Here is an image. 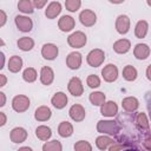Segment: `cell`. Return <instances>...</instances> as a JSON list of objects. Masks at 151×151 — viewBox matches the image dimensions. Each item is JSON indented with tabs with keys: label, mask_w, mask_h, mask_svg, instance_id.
<instances>
[{
	"label": "cell",
	"mask_w": 151,
	"mask_h": 151,
	"mask_svg": "<svg viewBox=\"0 0 151 151\" xmlns=\"http://www.w3.org/2000/svg\"><path fill=\"white\" fill-rule=\"evenodd\" d=\"M122 126L117 120H99L97 123V131L109 136H118Z\"/></svg>",
	"instance_id": "cell-1"
},
{
	"label": "cell",
	"mask_w": 151,
	"mask_h": 151,
	"mask_svg": "<svg viewBox=\"0 0 151 151\" xmlns=\"http://www.w3.org/2000/svg\"><path fill=\"white\" fill-rule=\"evenodd\" d=\"M105 60V53L100 48H94L88 52L86 57V61L91 67H98L100 66Z\"/></svg>",
	"instance_id": "cell-2"
},
{
	"label": "cell",
	"mask_w": 151,
	"mask_h": 151,
	"mask_svg": "<svg viewBox=\"0 0 151 151\" xmlns=\"http://www.w3.org/2000/svg\"><path fill=\"white\" fill-rule=\"evenodd\" d=\"M87 39H86V35L84 32L81 31H76L73 32L71 35H68L67 38V42L71 47L73 48H80V47H84L85 44H86Z\"/></svg>",
	"instance_id": "cell-3"
},
{
	"label": "cell",
	"mask_w": 151,
	"mask_h": 151,
	"mask_svg": "<svg viewBox=\"0 0 151 151\" xmlns=\"http://www.w3.org/2000/svg\"><path fill=\"white\" fill-rule=\"evenodd\" d=\"M12 107L15 112H25L28 110L29 107V99L27 96H24V94H19V96H15L12 100Z\"/></svg>",
	"instance_id": "cell-4"
},
{
	"label": "cell",
	"mask_w": 151,
	"mask_h": 151,
	"mask_svg": "<svg viewBox=\"0 0 151 151\" xmlns=\"http://www.w3.org/2000/svg\"><path fill=\"white\" fill-rule=\"evenodd\" d=\"M134 125L138 129V131L140 133H145L146 136L150 134L149 133V130H150V123H149V119L146 117V114L144 112H139L137 113L136 118H134Z\"/></svg>",
	"instance_id": "cell-5"
},
{
	"label": "cell",
	"mask_w": 151,
	"mask_h": 151,
	"mask_svg": "<svg viewBox=\"0 0 151 151\" xmlns=\"http://www.w3.org/2000/svg\"><path fill=\"white\" fill-rule=\"evenodd\" d=\"M67 88L68 92L74 96V97H80L84 92V87H83V83L80 80V78L78 77H72L67 84Z\"/></svg>",
	"instance_id": "cell-6"
},
{
	"label": "cell",
	"mask_w": 151,
	"mask_h": 151,
	"mask_svg": "<svg viewBox=\"0 0 151 151\" xmlns=\"http://www.w3.org/2000/svg\"><path fill=\"white\" fill-rule=\"evenodd\" d=\"M101 76L103 79L107 83H112L118 78V68L114 64H107L106 66H104V68L101 70Z\"/></svg>",
	"instance_id": "cell-7"
},
{
	"label": "cell",
	"mask_w": 151,
	"mask_h": 151,
	"mask_svg": "<svg viewBox=\"0 0 151 151\" xmlns=\"http://www.w3.org/2000/svg\"><path fill=\"white\" fill-rule=\"evenodd\" d=\"M79 20H80V22H81L84 26L91 27V26H93V25L96 24V21H97V15H96V13H94L93 11H91V9H84V11H81L80 14H79Z\"/></svg>",
	"instance_id": "cell-8"
},
{
	"label": "cell",
	"mask_w": 151,
	"mask_h": 151,
	"mask_svg": "<svg viewBox=\"0 0 151 151\" xmlns=\"http://www.w3.org/2000/svg\"><path fill=\"white\" fill-rule=\"evenodd\" d=\"M14 22H15V26L18 27V29L21 32H29L33 28L32 20L25 15H17L14 18Z\"/></svg>",
	"instance_id": "cell-9"
},
{
	"label": "cell",
	"mask_w": 151,
	"mask_h": 151,
	"mask_svg": "<svg viewBox=\"0 0 151 151\" xmlns=\"http://www.w3.org/2000/svg\"><path fill=\"white\" fill-rule=\"evenodd\" d=\"M116 29L119 34H126L130 29V18L125 14L118 15L116 19Z\"/></svg>",
	"instance_id": "cell-10"
},
{
	"label": "cell",
	"mask_w": 151,
	"mask_h": 151,
	"mask_svg": "<svg viewBox=\"0 0 151 151\" xmlns=\"http://www.w3.org/2000/svg\"><path fill=\"white\" fill-rule=\"evenodd\" d=\"M68 114H70L71 119L74 122H83L85 119L86 112H85V109L80 104H74L70 107Z\"/></svg>",
	"instance_id": "cell-11"
},
{
	"label": "cell",
	"mask_w": 151,
	"mask_h": 151,
	"mask_svg": "<svg viewBox=\"0 0 151 151\" xmlns=\"http://www.w3.org/2000/svg\"><path fill=\"white\" fill-rule=\"evenodd\" d=\"M59 50L54 44H45L41 47V55L47 60H54L58 57Z\"/></svg>",
	"instance_id": "cell-12"
},
{
	"label": "cell",
	"mask_w": 151,
	"mask_h": 151,
	"mask_svg": "<svg viewBox=\"0 0 151 151\" xmlns=\"http://www.w3.org/2000/svg\"><path fill=\"white\" fill-rule=\"evenodd\" d=\"M81 61H83V58L79 52H71L66 57V65L71 70H78L81 66Z\"/></svg>",
	"instance_id": "cell-13"
},
{
	"label": "cell",
	"mask_w": 151,
	"mask_h": 151,
	"mask_svg": "<svg viewBox=\"0 0 151 151\" xmlns=\"http://www.w3.org/2000/svg\"><path fill=\"white\" fill-rule=\"evenodd\" d=\"M100 113L104 117H114L118 113V105L112 100L105 101L100 106Z\"/></svg>",
	"instance_id": "cell-14"
},
{
	"label": "cell",
	"mask_w": 151,
	"mask_h": 151,
	"mask_svg": "<svg viewBox=\"0 0 151 151\" xmlns=\"http://www.w3.org/2000/svg\"><path fill=\"white\" fill-rule=\"evenodd\" d=\"M9 138L15 144L24 143L27 138V131L24 127H14L9 133Z\"/></svg>",
	"instance_id": "cell-15"
},
{
	"label": "cell",
	"mask_w": 151,
	"mask_h": 151,
	"mask_svg": "<svg viewBox=\"0 0 151 151\" xmlns=\"http://www.w3.org/2000/svg\"><path fill=\"white\" fill-rule=\"evenodd\" d=\"M74 26H76V21L70 15H63L58 21V27L63 32H70L74 28Z\"/></svg>",
	"instance_id": "cell-16"
},
{
	"label": "cell",
	"mask_w": 151,
	"mask_h": 151,
	"mask_svg": "<svg viewBox=\"0 0 151 151\" xmlns=\"http://www.w3.org/2000/svg\"><path fill=\"white\" fill-rule=\"evenodd\" d=\"M54 80V72L50 66H44L40 70V81L42 85H51Z\"/></svg>",
	"instance_id": "cell-17"
},
{
	"label": "cell",
	"mask_w": 151,
	"mask_h": 151,
	"mask_svg": "<svg viewBox=\"0 0 151 151\" xmlns=\"http://www.w3.org/2000/svg\"><path fill=\"white\" fill-rule=\"evenodd\" d=\"M61 12V5L59 1H52L47 5V8L45 9V15L47 19H54L57 18Z\"/></svg>",
	"instance_id": "cell-18"
},
{
	"label": "cell",
	"mask_w": 151,
	"mask_h": 151,
	"mask_svg": "<svg viewBox=\"0 0 151 151\" xmlns=\"http://www.w3.org/2000/svg\"><path fill=\"white\" fill-rule=\"evenodd\" d=\"M122 106L125 112H134L139 107V101L136 97H126L122 100Z\"/></svg>",
	"instance_id": "cell-19"
},
{
	"label": "cell",
	"mask_w": 151,
	"mask_h": 151,
	"mask_svg": "<svg viewBox=\"0 0 151 151\" xmlns=\"http://www.w3.org/2000/svg\"><path fill=\"white\" fill-rule=\"evenodd\" d=\"M133 55L138 60H145L150 55V47L146 44H137L133 48Z\"/></svg>",
	"instance_id": "cell-20"
},
{
	"label": "cell",
	"mask_w": 151,
	"mask_h": 151,
	"mask_svg": "<svg viewBox=\"0 0 151 151\" xmlns=\"http://www.w3.org/2000/svg\"><path fill=\"white\" fill-rule=\"evenodd\" d=\"M67 101H68L67 96H66L64 92H57V93H54V96H53L52 99H51L52 105H53L55 109H58V110L64 109V107L67 105Z\"/></svg>",
	"instance_id": "cell-21"
},
{
	"label": "cell",
	"mask_w": 151,
	"mask_h": 151,
	"mask_svg": "<svg viewBox=\"0 0 151 151\" xmlns=\"http://www.w3.org/2000/svg\"><path fill=\"white\" fill-rule=\"evenodd\" d=\"M51 116H52V111H51V109H50L48 106H46V105L39 106V107L35 110V112H34V118H35L38 122H46V120H48V119L51 118Z\"/></svg>",
	"instance_id": "cell-22"
},
{
	"label": "cell",
	"mask_w": 151,
	"mask_h": 151,
	"mask_svg": "<svg viewBox=\"0 0 151 151\" xmlns=\"http://www.w3.org/2000/svg\"><path fill=\"white\" fill-rule=\"evenodd\" d=\"M131 48V42L130 40L127 39H119L117 40L114 44H113V50L116 53H119V54H124V53H127Z\"/></svg>",
	"instance_id": "cell-23"
},
{
	"label": "cell",
	"mask_w": 151,
	"mask_h": 151,
	"mask_svg": "<svg viewBox=\"0 0 151 151\" xmlns=\"http://www.w3.org/2000/svg\"><path fill=\"white\" fill-rule=\"evenodd\" d=\"M7 67H8V71L12 72V73L19 72L21 70V67H22V59H21V57H19V55L11 57L9 60H8V66Z\"/></svg>",
	"instance_id": "cell-24"
},
{
	"label": "cell",
	"mask_w": 151,
	"mask_h": 151,
	"mask_svg": "<svg viewBox=\"0 0 151 151\" xmlns=\"http://www.w3.org/2000/svg\"><path fill=\"white\" fill-rule=\"evenodd\" d=\"M147 29H149V24L147 21L145 20H139L137 24H136V27H134V35L138 38V39H143L145 38L146 33H147Z\"/></svg>",
	"instance_id": "cell-25"
},
{
	"label": "cell",
	"mask_w": 151,
	"mask_h": 151,
	"mask_svg": "<svg viewBox=\"0 0 151 151\" xmlns=\"http://www.w3.org/2000/svg\"><path fill=\"white\" fill-rule=\"evenodd\" d=\"M58 133L63 138L71 137L73 134V126H72V124L68 123V122H61L59 124V126H58Z\"/></svg>",
	"instance_id": "cell-26"
},
{
	"label": "cell",
	"mask_w": 151,
	"mask_h": 151,
	"mask_svg": "<svg viewBox=\"0 0 151 151\" xmlns=\"http://www.w3.org/2000/svg\"><path fill=\"white\" fill-rule=\"evenodd\" d=\"M35 136H37L40 140L46 142V140H48V139L51 138L52 131H51V129H50L48 126H46V125H40V126H38V127L35 129Z\"/></svg>",
	"instance_id": "cell-27"
},
{
	"label": "cell",
	"mask_w": 151,
	"mask_h": 151,
	"mask_svg": "<svg viewBox=\"0 0 151 151\" xmlns=\"http://www.w3.org/2000/svg\"><path fill=\"white\" fill-rule=\"evenodd\" d=\"M17 45L21 51L27 52L34 47V40L32 38H28V37H22L17 41Z\"/></svg>",
	"instance_id": "cell-28"
},
{
	"label": "cell",
	"mask_w": 151,
	"mask_h": 151,
	"mask_svg": "<svg viewBox=\"0 0 151 151\" xmlns=\"http://www.w3.org/2000/svg\"><path fill=\"white\" fill-rule=\"evenodd\" d=\"M113 143H114V140H113L112 138H110V137H107V136H104V134L97 137V139H96V145H97V147H98L99 150H101V151H104V150H106L107 147H110Z\"/></svg>",
	"instance_id": "cell-29"
},
{
	"label": "cell",
	"mask_w": 151,
	"mask_h": 151,
	"mask_svg": "<svg viewBox=\"0 0 151 151\" xmlns=\"http://www.w3.org/2000/svg\"><path fill=\"white\" fill-rule=\"evenodd\" d=\"M137 76H138V72H137V70H136L134 66H132V65H126V66L123 68V77H124L125 80H127V81H133V80H136Z\"/></svg>",
	"instance_id": "cell-30"
},
{
	"label": "cell",
	"mask_w": 151,
	"mask_h": 151,
	"mask_svg": "<svg viewBox=\"0 0 151 151\" xmlns=\"http://www.w3.org/2000/svg\"><path fill=\"white\" fill-rule=\"evenodd\" d=\"M88 98H90L91 104L94 105V106H101L105 103V99H106L105 94L103 92H99V91H96V92L90 93V97Z\"/></svg>",
	"instance_id": "cell-31"
},
{
	"label": "cell",
	"mask_w": 151,
	"mask_h": 151,
	"mask_svg": "<svg viewBox=\"0 0 151 151\" xmlns=\"http://www.w3.org/2000/svg\"><path fill=\"white\" fill-rule=\"evenodd\" d=\"M18 8L20 12H22L25 14H32L34 12L33 1H29V0H20L18 2Z\"/></svg>",
	"instance_id": "cell-32"
},
{
	"label": "cell",
	"mask_w": 151,
	"mask_h": 151,
	"mask_svg": "<svg viewBox=\"0 0 151 151\" xmlns=\"http://www.w3.org/2000/svg\"><path fill=\"white\" fill-rule=\"evenodd\" d=\"M42 151H63V145L59 140L53 139V140L46 142L42 145Z\"/></svg>",
	"instance_id": "cell-33"
},
{
	"label": "cell",
	"mask_w": 151,
	"mask_h": 151,
	"mask_svg": "<svg viewBox=\"0 0 151 151\" xmlns=\"http://www.w3.org/2000/svg\"><path fill=\"white\" fill-rule=\"evenodd\" d=\"M37 77H38L37 71H35V68H33V67H27V68H25V71L22 72V79H24L26 83H33V81H35V80H37Z\"/></svg>",
	"instance_id": "cell-34"
},
{
	"label": "cell",
	"mask_w": 151,
	"mask_h": 151,
	"mask_svg": "<svg viewBox=\"0 0 151 151\" xmlns=\"http://www.w3.org/2000/svg\"><path fill=\"white\" fill-rule=\"evenodd\" d=\"M74 151H92V145L87 140H78L74 144Z\"/></svg>",
	"instance_id": "cell-35"
},
{
	"label": "cell",
	"mask_w": 151,
	"mask_h": 151,
	"mask_svg": "<svg viewBox=\"0 0 151 151\" xmlns=\"http://www.w3.org/2000/svg\"><path fill=\"white\" fill-rule=\"evenodd\" d=\"M80 6H81V1L80 0H66L65 1V7L70 12L78 11L80 8Z\"/></svg>",
	"instance_id": "cell-36"
},
{
	"label": "cell",
	"mask_w": 151,
	"mask_h": 151,
	"mask_svg": "<svg viewBox=\"0 0 151 151\" xmlns=\"http://www.w3.org/2000/svg\"><path fill=\"white\" fill-rule=\"evenodd\" d=\"M86 83H87V86L91 88H97L100 86V79L96 74H90L86 79Z\"/></svg>",
	"instance_id": "cell-37"
},
{
	"label": "cell",
	"mask_w": 151,
	"mask_h": 151,
	"mask_svg": "<svg viewBox=\"0 0 151 151\" xmlns=\"http://www.w3.org/2000/svg\"><path fill=\"white\" fill-rule=\"evenodd\" d=\"M126 144H124V143H120V142H116L114 140V143L109 147V151H123V150H125L126 149Z\"/></svg>",
	"instance_id": "cell-38"
},
{
	"label": "cell",
	"mask_w": 151,
	"mask_h": 151,
	"mask_svg": "<svg viewBox=\"0 0 151 151\" xmlns=\"http://www.w3.org/2000/svg\"><path fill=\"white\" fill-rule=\"evenodd\" d=\"M143 146L145 150L151 151V134H147L145 138H143Z\"/></svg>",
	"instance_id": "cell-39"
},
{
	"label": "cell",
	"mask_w": 151,
	"mask_h": 151,
	"mask_svg": "<svg viewBox=\"0 0 151 151\" xmlns=\"http://www.w3.org/2000/svg\"><path fill=\"white\" fill-rule=\"evenodd\" d=\"M145 101H146V107H147L149 117H150V120H151V91L145 94Z\"/></svg>",
	"instance_id": "cell-40"
},
{
	"label": "cell",
	"mask_w": 151,
	"mask_h": 151,
	"mask_svg": "<svg viewBox=\"0 0 151 151\" xmlns=\"http://www.w3.org/2000/svg\"><path fill=\"white\" fill-rule=\"evenodd\" d=\"M46 4H47L46 0H34V1H33V6H34L35 8H41V7H44Z\"/></svg>",
	"instance_id": "cell-41"
},
{
	"label": "cell",
	"mask_w": 151,
	"mask_h": 151,
	"mask_svg": "<svg viewBox=\"0 0 151 151\" xmlns=\"http://www.w3.org/2000/svg\"><path fill=\"white\" fill-rule=\"evenodd\" d=\"M6 20H7V15H6L5 11L4 9H0V26L1 27L6 24Z\"/></svg>",
	"instance_id": "cell-42"
},
{
	"label": "cell",
	"mask_w": 151,
	"mask_h": 151,
	"mask_svg": "<svg viewBox=\"0 0 151 151\" xmlns=\"http://www.w3.org/2000/svg\"><path fill=\"white\" fill-rule=\"evenodd\" d=\"M6 120H7L6 114L4 112H0V126H4L6 124Z\"/></svg>",
	"instance_id": "cell-43"
},
{
	"label": "cell",
	"mask_w": 151,
	"mask_h": 151,
	"mask_svg": "<svg viewBox=\"0 0 151 151\" xmlns=\"http://www.w3.org/2000/svg\"><path fill=\"white\" fill-rule=\"evenodd\" d=\"M6 81H7V78L5 74H0V86H5L6 85Z\"/></svg>",
	"instance_id": "cell-44"
},
{
	"label": "cell",
	"mask_w": 151,
	"mask_h": 151,
	"mask_svg": "<svg viewBox=\"0 0 151 151\" xmlns=\"http://www.w3.org/2000/svg\"><path fill=\"white\" fill-rule=\"evenodd\" d=\"M0 98H1L0 106L2 107V106H5V104H6V96H5V93H4V92H0Z\"/></svg>",
	"instance_id": "cell-45"
},
{
	"label": "cell",
	"mask_w": 151,
	"mask_h": 151,
	"mask_svg": "<svg viewBox=\"0 0 151 151\" xmlns=\"http://www.w3.org/2000/svg\"><path fill=\"white\" fill-rule=\"evenodd\" d=\"M145 73H146V78L151 81V64L147 66V68H146V72H145Z\"/></svg>",
	"instance_id": "cell-46"
},
{
	"label": "cell",
	"mask_w": 151,
	"mask_h": 151,
	"mask_svg": "<svg viewBox=\"0 0 151 151\" xmlns=\"http://www.w3.org/2000/svg\"><path fill=\"white\" fill-rule=\"evenodd\" d=\"M0 57H1V65H0V68H4V65H5V54H4V52L0 53Z\"/></svg>",
	"instance_id": "cell-47"
},
{
	"label": "cell",
	"mask_w": 151,
	"mask_h": 151,
	"mask_svg": "<svg viewBox=\"0 0 151 151\" xmlns=\"http://www.w3.org/2000/svg\"><path fill=\"white\" fill-rule=\"evenodd\" d=\"M18 151H33L29 146H22V147H20Z\"/></svg>",
	"instance_id": "cell-48"
},
{
	"label": "cell",
	"mask_w": 151,
	"mask_h": 151,
	"mask_svg": "<svg viewBox=\"0 0 151 151\" xmlns=\"http://www.w3.org/2000/svg\"><path fill=\"white\" fill-rule=\"evenodd\" d=\"M123 151H139V150L138 149H133V147H129V149H125Z\"/></svg>",
	"instance_id": "cell-49"
},
{
	"label": "cell",
	"mask_w": 151,
	"mask_h": 151,
	"mask_svg": "<svg viewBox=\"0 0 151 151\" xmlns=\"http://www.w3.org/2000/svg\"><path fill=\"white\" fill-rule=\"evenodd\" d=\"M146 4H147L149 6H151V0H146Z\"/></svg>",
	"instance_id": "cell-50"
}]
</instances>
